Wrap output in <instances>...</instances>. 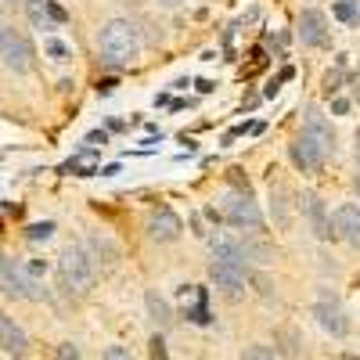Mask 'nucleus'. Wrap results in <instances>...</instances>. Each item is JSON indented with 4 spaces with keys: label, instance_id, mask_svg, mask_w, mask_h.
<instances>
[{
    "label": "nucleus",
    "instance_id": "obj_10",
    "mask_svg": "<svg viewBox=\"0 0 360 360\" xmlns=\"http://www.w3.org/2000/svg\"><path fill=\"white\" fill-rule=\"evenodd\" d=\"M299 40H303L307 47H324L328 44V18H324V11L307 8L303 15H299Z\"/></svg>",
    "mask_w": 360,
    "mask_h": 360
},
{
    "label": "nucleus",
    "instance_id": "obj_13",
    "mask_svg": "<svg viewBox=\"0 0 360 360\" xmlns=\"http://www.w3.org/2000/svg\"><path fill=\"white\" fill-rule=\"evenodd\" d=\"M209 249H213V259L217 263H231V266L249 270V259H245L242 242H234L231 234H213V238H209Z\"/></svg>",
    "mask_w": 360,
    "mask_h": 360
},
{
    "label": "nucleus",
    "instance_id": "obj_21",
    "mask_svg": "<svg viewBox=\"0 0 360 360\" xmlns=\"http://www.w3.org/2000/svg\"><path fill=\"white\" fill-rule=\"evenodd\" d=\"M44 47H47V54L54 58V62H69V54H72V51H69V47L62 44V40H47Z\"/></svg>",
    "mask_w": 360,
    "mask_h": 360
},
{
    "label": "nucleus",
    "instance_id": "obj_5",
    "mask_svg": "<svg viewBox=\"0 0 360 360\" xmlns=\"http://www.w3.org/2000/svg\"><path fill=\"white\" fill-rule=\"evenodd\" d=\"M220 217H224L231 227L263 231V213H259V205L252 202V195H249V191H242V195H224Z\"/></svg>",
    "mask_w": 360,
    "mask_h": 360
},
{
    "label": "nucleus",
    "instance_id": "obj_6",
    "mask_svg": "<svg viewBox=\"0 0 360 360\" xmlns=\"http://www.w3.org/2000/svg\"><path fill=\"white\" fill-rule=\"evenodd\" d=\"M314 317H317V324L324 328L328 335H335V339L349 335V317H346V310L339 307V299L321 295V299H317V307H314Z\"/></svg>",
    "mask_w": 360,
    "mask_h": 360
},
{
    "label": "nucleus",
    "instance_id": "obj_19",
    "mask_svg": "<svg viewBox=\"0 0 360 360\" xmlns=\"http://www.w3.org/2000/svg\"><path fill=\"white\" fill-rule=\"evenodd\" d=\"M335 18L339 22H346V25H353V22H360V0H335Z\"/></svg>",
    "mask_w": 360,
    "mask_h": 360
},
{
    "label": "nucleus",
    "instance_id": "obj_31",
    "mask_svg": "<svg viewBox=\"0 0 360 360\" xmlns=\"http://www.w3.org/2000/svg\"><path fill=\"white\" fill-rule=\"evenodd\" d=\"M332 112H335V115L349 112V101H346V98H335V101H332Z\"/></svg>",
    "mask_w": 360,
    "mask_h": 360
},
{
    "label": "nucleus",
    "instance_id": "obj_12",
    "mask_svg": "<svg viewBox=\"0 0 360 360\" xmlns=\"http://www.w3.org/2000/svg\"><path fill=\"white\" fill-rule=\"evenodd\" d=\"M209 281H213L217 288H224L227 295H238L245 288V281H249V270H242V266H231V263H209Z\"/></svg>",
    "mask_w": 360,
    "mask_h": 360
},
{
    "label": "nucleus",
    "instance_id": "obj_18",
    "mask_svg": "<svg viewBox=\"0 0 360 360\" xmlns=\"http://www.w3.org/2000/svg\"><path fill=\"white\" fill-rule=\"evenodd\" d=\"M62 173H76V176H94L98 169H94V152H79L76 159H69L65 166H62Z\"/></svg>",
    "mask_w": 360,
    "mask_h": 360
},
{
    "label": "nucleus",
    "instance_id": "obj_11",
    "mask_svg": "<svg viewBox=\"0 0 360 360\" xmlns=\"http://www.w3.org/2000/svg\"><path fill=\"white\" fill-rule=\"evenodd\" d=\"M180 231H184V224H180V217L173 213V209H152V217H148V234L155 238V242H176Z\"/></svg>",
    "mask_w": 360,
    "mask_h": 360
},
{
    "label": "nucleus",
    "instance_id": "obj_3",
    "mask_svg": "<svg viewBox=\"0 0 360 360\" xmlns=\"http://www.w3.org/2000/svg\"><path fill=\"white\" fill-rule=\"evenodd\" d=\"M33 44H29V37L22 33V29L15 25H0V62H4L11 72L25 76L29 69H33Z\"/></svg>",
    "mask_w": 360,
    "mask_h": 360
},
{
    "label": "nucleus",
    "instance_id": "obj_24",
    "mask_svg": "<svg viewBox=\"0 0 360 360\" xmlns=\"http://www.w3.org/2000/svg\"><path fill=\"white\" fill-rule=\"evenodd\" d=\"M242 360H274V353H270L266 346H249V349L242 353Z\"/></svg>",
    "mask_w": 360,
    "mask_h": 360
},
{
    "label": "nucleus",
    "instance_id": "obj_4",
    "mask_svg": "<svg viewBox=\"0 0 360 360\" xmlns=\"http://www.w3.org/2000/svg\"><path fill=\"white\" fill-rule=\"evenodd\" d=\"M0 292L11 295V299H33V303H37V299H44L40 281L29 278L25 270L15 259H8V256H0Z\"/></svg>",
    "mask_w": 360,
    "mask_h": 360
},
{
    "label": "nucleus",
    "instance_id": "obj_34",
    "mask_svg": "<svg viewBox=\"0 0 360 360\" xmlns=\"http://www.w3.org/2000/svg\"><path fill=\"white\" fill-rule=\"evenodd\" d=\"M356 188H360V137H356Z\"/></svg>",
    "mask_w": 360,
    "mask_h": 360
},
{
    "label": "nucleus",
    "instance_id": "obj_20",
    "mask_svg": "<svg viewBox=\"0 0 360 360\" xmlns=\"http://www.w3.org/2000/svg\"><path fill=\"white\" fill-rule=\"evenodd\" d=\"M54 360H83V353H79V346H72V342H58V346H54Z\"/></svg>",
    "mask_w": 360,
    "mask_h": 360
},
{
    "label": "nucleus",
    "instance_id": "obj_17",
    "mask_svg": "<svg viewBox=\"0 0 360 360\" xmlns=\"http://www.w3.org/2000/svg\"><path fill=\"white\" fill-rule=\"evenodd\" d=\"M22 4H25V15H29V22H33V29H40V33L58 29L51 22V15H47V0H22Z\"/></svg>",
    "mask_w": 360,
    "mask_h": 360
},
{
    "label": "nucleus",
    "instance_id": "obj_35",
    "mask_svg": "<svg viewBox=\"0 0 360 360\" xmlns=\"http://www.w3.org/2000/svg\"><path fill=\"white\" fill-rule=\"evenodd\" d=\"M159 4H162V8H180L184 0H159Z\"/></svg>",
    "mask_w": 360,
    "mask_h": 360
},
{
    "label": "nucleus",
    "instance_id": "obj_8",
    "mask_svg": "<svg viewBox=\"0 0 360 360\" xmlns=\"http://www.w3.org/2000/svg\"><path fill=\"white\" fill-rule=\"evenodd\" d=\"M332 238H342V242L360 249V202H346L332 213Z\"/></svg>",
    "mask_w": 360,
    "mask_h": 360
},
{
    "label": "nucleus",
    "instance_id": "obj_23",
    "mask_svg": "<svg viewBox=\"0 0 360 360\" xmlns=\"http://www.w3.org/2000/svg\"><path fill=\"white\" fill-rule=\"evenodd\" d=\"M47 15H51V22H54V25H65V22H69V11H65L62 4H58V0H47Z\"/></svg>",
    "mask_w": 360,
    "mask_h": 360
},
{
    "label": "nucleus",
    "instance_id": "obj_16",
    "mask_svg": "<svg viewBox=\"0 0 360 360\" xmlns=\"http://www.w3.org/2000/svg\"><path fill=\"white\" fill-rule=\"evenodd\" d=\"M144 307H148V317H152V321L162 328V332L173 324V310H169V303H166L159 292H148V295H144Z\"/></svg>",
    "mask_w": 360,
    "mask_h": 360
},
{
    "label": "nucleus",
    "instance_id": "obj_25",
    "mask_svg": "<svg viewBox=\"0 0 360 360\" xmlns=\"http://www.w3.org/2000/svg\"><path fill=\"white\" fill-rule=\"evenodd\" d=\"M101 360H134V353H130L127 346H108Z\"/></svg>",
    "mask_w": 360,
    "mask_h": 360
},
{
    "label": "nucleus",
    "instance_id": "obj_27",
    "mask_svg": "<svg viewBox=\"0 0 360 360\" xmlns=\"http://www.w3.org/2000/svg\"><path fill=\"white\" fill-rule=\"evenodd\" d=\"M86 144H101V148H105V144H108V134H105V130H90V134H86Z\"/></svg>",
    "mask_w": 360,
    "mask_h": 360
},
{
    "label": "nucleus",
    "instance_id": "obj_14",
    "mask_svg": "<svg viewBox=\"0 0 360 360\" xmlns=\"http://www.w3.org/2000/svg\"><path fill=\"white\" fill-rule=\"evenodd\" d=\"M0 349L11 353V356H25L29 353V335L22 332V328L8 314H0Z\"/></svg>",
    "mask_w": 360,
    "mask_h": 360
},
{
    "label": "nucleus",
    "instance_id": "obj_9",
    "mask_svg": "<svg viewBox=\"0 0 360 360\" xmlns=\"http://www.w3.org/2000/svg\"><path fill=\"white\" fill-rule=\"evenodd\" d=\"M288 155H292V162L303 169V173H317V169L324 166V159H328V152H324L317 141H310L307 134H299V137L288 144Z\"/></svg>",
    "mask_w": 360,
    "mask_h": 360
},
{
    "label": "nucleus",
    "instance_id": "obj_7",
    "mask_svg": "<svg viewBox=\"0 0 360 360\" xmlns=\"http://www.w3.org/2000/svg\"><path fill=\"white\" fill-rule=\"evenodd\" d=\"M295 205H299V213L307 217V224H310L314 238L328 242V238H332V224H328V209H324V198H321L317 191H303Z\"/></svg>",
    "mask_w": 360,
    "mask_h": 360
},
{
    "label": "nucleus",
    "instance_id": "obj_33",
    "mask_svg": "<svg viewBox=\"0 0 360 360\" xmlns=\"http://www.w3.org/2000/svg\"><path fill=\"white\" fill-rule=\"evenodd\" d=\"M292 76H295V69H292V65H285V69H281V72H278V83H288V79H292Z\"/></svg>",
    "mask_w": 360,
    "mask_h": 360
},
{
    "label": "nucleus",
    "instance_id": "obj_22",
    "mask_svg": "<svg viewBox=\"0 0 360 360\" xmlns=\"http://www.w3.org/2000/svg\"><path fill=\"white\" fill-rule=\"evenodd\" d=\"M51 234H54V224H51V220H44V224H33V227H29V238H33V242H47Z\"/></svg>",
    "mask_w": 360,
    "mask_h": 360
},
{
    "label": "nucleus",
    "instance_id": "obj_29",
    "mask_svg": "<svg viewBox=\"0 0 360 360\" xmlns=\"http://www.w3.org/2000/svg\"><path fill=\"white\" fill-rule=\"evenodd\" d=\"M115 86H119V79H115V76H108V79H101V83H98V94H112Z\"/></svg>",
    "mask_w": 360,
    "mask_h": 360
},
{
    "label": "nucleus",
    "instance_id": "obj_15",
    "mask_svg": "<svg viewBox=\"0 0 360 360\" xmlns=\"http://www.w3.org/2000/svg\"><path fill=\"white\" fill-rule=\"evenodd\" d=\"M310 141H317L328 155L335 152V134H332V127H328V119L321 115V108H307V130H303Z\"/></svg>",
    "mask_w": 360,
    "mask_h": 360
},
{
    "label": "nucleus",
    "instance_id": "obj_30",
    "mask_svg": "<svg viewBox=\"0 0 360 360\" xmlns=\"http://www.w3.org/2000/svg\"><path fill=\"white\" fill-rule=\"evenodd\" d=\"M324 90H328V94H335V90H339V72H328V79H324Z\"/></svg>",
    "mask_w": 360,
    "mask_h": 360
},
{
    "label": "nucleus",
    "instance_id": "obj_26",
    "mask_svg": "<svg viewBox=\"0 0 360 360\" xmlns=\"http://www.w3.org/2000/svg\"><path fill=\"white\" fill-rule=\"evenodd\" d=\"M22 270H25L29 278H37V274H44V270H47V263H44V259H29V263H25Z\"/></svg>",
    "mask_w": 360,
    "mask_h": 360
},
{
    "label": "nucleus",
    "instance_id": "obj_28",
    "mask_svg": "<svg viewBox=\"0 0 360 360\" xmlns=\"http://www.w3.org/2000/svg\"><path fill=\"white\" fill-rule=\"evenodd\" d=\"M152 356H155V360H166V342H162L159 335L152 339Z\"/></svg>",
    "mask_w": 360,
    "mask_h": 360
},
{
    "label": "nucleus",
    "instance_id": "obj_1",
    "mask_svg": "<svg viewBox=\"0 0 360 360\" xmlns=\"http://www.w3.org/2000/svg\"><path fill=\"white\" fill-rule=\"evenodd\" d=\"M98 47H101V58L108 65H127L141 54V33L130 18H112L101 25Z\"/></svg>",
    "mask_w": 360,
    "mask_h": 360
},
{
    "label": "nucleus",
    "instance_id": "obj_2",
    "mask_svg": "<svg viewBox=\"0 0 360 360\" xmlns=\"http://www.w3.org/2000/svg\"><path fill=\"white\" fill-rule=\"evenodd\" d=\"M58 274H62V285L65 292H76V295H86L98 281V263L90 259V252L83 245H69L58 259Z\"/></svg>",
    "mask_w": 360,
    "mask_h": 360
},
{
    "label": "nucleus",
    "instance_id": "obj_32",
    "mask_svg": "<svg viewBox=\"0 0 360 360\" xmlns=\"http://www.w3.org/2000/svg\"><path fill=\"white\" fill-rule=\"evenodd\" d=\"M198 90H202V94H213L217 83H213V79H198Z\"/></svg>",
    "mask_w": 360,
    "mask_h": 360
}]
</instances>
